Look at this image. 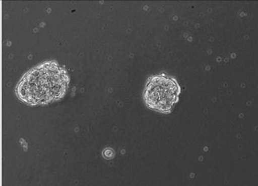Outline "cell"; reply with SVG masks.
<instances>
[{
    "mask_svg": "<svg viewBox=\"0 0 258 186\" xmlns=\"http://www.w3.org/2000/svg\"><path fill=\"white\" fill-rule=\"evenodd\" d=\"M70 83L66 68L57 61H47L28 71L15 92L18 99L28 105H47L63 98Z\"/></svg>",
    "mask_w": 258,
    "mask_h": 186,
    "instance_id": "obj_1",
    "label": "cell"
},
{
    "mask_svg": "<svg viewBox=\"0 0 258 186\" xmlns=\"http://www.w3.org/2000/svg\"><path fill=\"white\" fill-rule=\"evenodd\" d=\"M181 87L177 79L164 73L151 75L147 80L143 99L147 107L168 114L179 101Z\"/></svg>",
    "mask_w": 258,
    "mask_h": 186,
    "instance_id": "obj_2",
    "label": "cell"
}]
</instances>
